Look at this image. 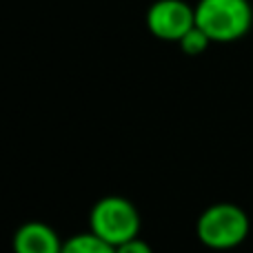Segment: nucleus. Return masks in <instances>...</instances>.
I'll list each match as a JSON object with an SVG mask.
<instances>
[{"label": "nucleus", "mask_w": 253, "mask_h": 253, "mask_svg": "<svg viewBox=\"0 0 253 253\" xmlns=\"http://www.w3.org/2000/svg\"><path fill=\"white\" fill-rule=\"evenodd\" d=\"M253 9L249 0H200L196 4V27L211 42H233L249 34Z\"/></svg>", "instance_id": "nucleus-1"}, {"label": "nucleus", "mask_w": 253, "mask_h": 253, "mask_svg": "<svg viewBox=\"0 0 253 253\" xmlns=\"http://www.w3.org/2000/svg\"><path fill=\"white\" fill-rule=\"evenodd\" d=\"M249 215L233 202H218L202 211L198 218V238L205 247L215 251L236 249L249 236Z\"/></svg>", "instance_id": "nucleus-2"}, {"label": "nucleus", "mask_w": 253, "mask_h": 253, "mask_svg": "<svg viewBox=\"0 0 253 253\" xmlns=\"http://www.w3.org/2000/svg\"><path fill=\"white\" fill-rule=\"evenodd\" d=\"M91 233L102 238L114 247L138 238L140 233V213L133 202L120 196H107L93 205L89 215Z\"/></svg>", "instance_id": "nucleus-3"}, {"label": "nucleus", "mask_w": 253, "mask_h": 253, "mask_svg": "<svg viewBox=\"0 0 253 253\" xmlns=\"http://www.w3.org/2000/svg\"><path fill=\"white\" fill-rule=\"evenodd\" d=\"M147 27L156 38L180 42L196 27V7L184 0H158L147 13Z\"/></svg>", "instance_id": "nucleus-4"}, {"label": "nucleus", "mask_w": 253, "mask_h": 253, "mask_svg": "<svg viewBox=\"0 0 253 253\" xmlns=\"http://www.w3.org/2000/svg\"><path fill=\"white\" fill-rule=\"evenodd\" d=\"M62 245L58 233L38 220L25 222L13 233V253H60Z\"/></svg>", "instance_id": "nucleus-5"}, {"label": "nucleus", "mask_w": 253, "mask_h": 253, "mask_svg": "<svg viewBox=\"0 0 253 253\" xmlns=\"http://www.w3.org/2000/svg\"><path fill=\"white\" fill-rule=\"evenodd\" d=\"M60 253H116V247L98 238L96 233H78L62 245Z\"/></svg>", "instance_id": "nucleus-6"}, {"label": "nucleus", "mask_w": 253, "mask_h": 253, "mask_svg": "<svg viewBox=\"0 0 253 253\" xmlns=\"http://www.w3.org/2000/svg\"><path fill=\"white\" fill-rule=\"evenodd\" d=\"M209 44H211L209 36L202 29H198V27H193V29L189 31V34H184L182 40H180V47H182V51L187 53V56H200V53L207 51Z\"/></svg>", "instance_id": "nucleus-7"}, {"label": "nucleus", "mask_w": 253, "mask_h": 253, "mask_svg": "<svg viewBox=\"0 0 253 253\" xmlns=\"http://www.w3.org/2000/svg\"><path fill=\"white\" fill-rule=\"evenodd\" d=\"M116 253H153V251H151V247H149L144 240L133 238V240H129V242H125V245L116 247Z\"/></svg>", "instance_id": "nucleus-8"}]
</instances>
